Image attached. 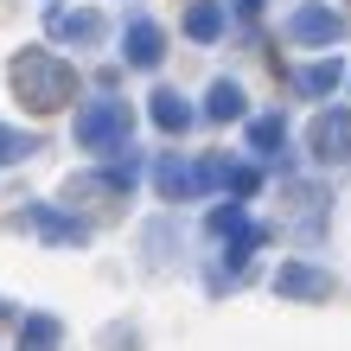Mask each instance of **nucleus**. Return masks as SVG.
<instances>
[{
	"label": "nucleus",
	"mask_w": 351,
	"mask_h": 351,
	"mask_svg": "<svg viewBox=\"0 0 351 351\" xmlns=\"http://www.w3.org/2000/svg\"><path fill=\"white\" fill-rule=\"evenodd\" d=\"M7 77H13L19 102H26L32 115H51V109H64V102L77 96V71H71L58 51H45V45H26V51H13Z\"/></svg>",
	"instance_id": "nucleus-1"
},
{
	"label": "nucleus",
	"mask_w": 351,
	"mask_h": 351,
	"mask_svg": "<svg viewBox=\"0 0 351 351\" xmlns=\"http://www.w3.org/2000/svg\"><path fill=\"white\" fill-rule=\"evenodd\" d=\"M77 147L84 154H128V134H134V109L121 96H96L90 109H77Z\"/></svg>",
	"instance_id": "nucleus-2"
},
{
	"label": "nucleus",
	"mask_w": 351,
	"mask_h": 351,
	"mask_svg": "<svg viewBox=\"0 0 351 351\" xmlns=\"http://www.w3.org/2000/svg\"><path fill=\"white\" fill-rule=\"evenodd\" d=\"M287 38H294V45H339V38H345V13L306 0V7L287 13Z\"/></svg>",
	"instance_id": "nucleus-3"
},
{
	"label": "nucleus",
	"mask_w": 351,
	"mask_h": 351,
	"mask_svg": "<svg viewBox=\"0 0 351 351\" xmlns=\"http://www.w3.org/2000/svg\"><path fill=\"white\" fill-rule=\"evenodd\" d=\"M306 147H313V160H326V167L351 160V109H326V115H313Z\"/></svg>",
	"instance_id": "nucleus-4"
},
{
	"label": "nucleus",
	"mask_w": 351,
	"mask_h": 351,
	"mask_svg": "<svg viewBox=\"0 0 351 351\" xmlns=\"http://www.w3.org/2000/svg\"><path fill=\"white\" fill-rule=\"evenodd\" d=\"M121 58H128L134 71H160V58H167V32L154 26V19H128V26H121Z\"/></svg>",
	"instance_id": "nucleus-5"
},
{
	"label": "nucleus",
	"mask_w": 351,
	"mask_h": 351,
	"mask_svg": "<svg viewBox=\"0 0 351 351\" xmlns=\"http://www.w3.org/2000/svg\"><path fill=\"white\" fill-rule=\"evenodd\" d=\"M275 294L281 300H332V275L313 262H281L275 268Z\"/></svg>",
	"instance_id": "nucleus-6"
},
{
	"label": "nucleus",
	"mask_w": 351,
	"mask_h": 351,
	"mask_svg": "<svg viewBox=\"0 0 351 351\" xmlns=\"http://www.w3.org/2000/svg\"><path fill=\"white\" fill-rule=\"evenodd\" d=\"M26 223H32L38 237H51V243H71V250H84V243H90V223L51 211V204H26V211H19V230H26Z\"/></svg>",
	"instance_id": "nucleus-7"
},
{
	"label": "nucleus",
	"mask_w": 351,
	"mask_h": 351,
	"mask_svg": "<svg viewBox=\"0 0 351 351\" xmlns=\"http://www.w3.org/2000/svg\"><path fill=\"white\" fill-rule=\"evenodd\" d=\"M198 179H204V185H217V192H230V198H250L256 185H262L256 167H243V160H223V154L198 160Z\"/></svg>",
	"instance_id": "nucleus-8"
},
{
	"label": "nucleus",
	"mask_w": 351,
	"mask_h": 351,
	"mask_svg": "<svg viewBox=\"0 0 351 351\" xmlns=\"http://www.w3.org/2000/svg\"><path fill=\"white\" fill-rule=\"evenodd\" d=\"M154 185H160V198H167V204H179V198H198V192H204L198 167H192V160H179V154H160Z\"/></svg>",
	"instance_id": "nucleus-9"
},
{
	"label": "nucleus",
	"mask_w": 351,
	"mask_h": 351,
	"mask_svg": "<svg viewBox=\"0 0 351 351\" xmlns=\"http://www.w3.org/2000/svg\"><path fill=\"white\" fill-rule=\"evenodd\" d=\"M287 198H294L287 230H294V237H319L326 230V192H319V185H287Z\"/></svg>",
	"instance_id": "nucleus-10"
},
{
	"label": "nucleus",
	"mask_w": 351,
	"mask_h": 351,
	"mask_svg": "<svg viewBox=\"0 0 351 351\" xmlns=\"http://www.w3.org/2000/svg\"><path fill=\"white\" fill-rule=\"evenodd\" d=\"M51 32L71 38V45H96V38H102V13H90V7H58L51 13Z\"/></svg>",
	"instance_id": "nucleus-11"
},
{
	"label": "nucleus",
	"mask_w": 351,
	"mask_h": 351,
	"mask_svg": "<svg viewBox=\"0 0 351 351\" xmlns=\"http://www.w3.org/2000/svg\"><path fill=\"white\" fill-rule=\"evenodd\" d=\"M154 128H167V134H185V128H192V121H198V109H192V102H185L179 90H154Z\"/></svg>",
	"instance_id": "nucleus-12"
},
{
	"label": "nucleus",
	"mask_w": 351,
	"mask_h": 351,
	"mask_svg": "<svg viewBox=\"0 0 351 351\" xmlns=\"http://www.w3.org/2000/svg\"><path fill=\"white\" fill-rule=\"evenodd\" d=\"M250 154L256 160H287V121L281 115H256L250 121Z\"/></svg>",
	"instance_id": "nucleus-13"
},
{
	"label": "nucleus",
	"mask_w": 351,
	"mask_h": 351,
	"mask_svg": "<svg viewBox=\"0 0 351 351\" xmlns=\"http://www.w3.org/2000/svg\"><path fill=\"white\" fill-rule=\"evenodd\" d=\"M345 84V64H339V58H319V64H300L294 71V90L300 96H332Z\"/></svg>",
	"instance_id": "nucleus-14"
},
{
	"label": "nucleus",
	"mask_w": 351,
	"mask_h": 351,
	"mask_svg": "<svg viewBox=\"0 0 351 351\" xmlns=\"http://www.w3.org/2000/svg\"><path fill=\"white\" fill-rule=\"evenodd\" d=\"M223 19H230V13H223L217 0H198V7L185 13V38H198V45H211V38L223 32Z\"/></svg>",
	"instance_id": "nucleus-15"
},
{
	"label": "nucleus",
	"mask_w": 351,
	"mask_h": 351,
	"mask_svg": "<svg viewBox=\"0 0 351 351\" xmlns=\"http://www.w3.org/2000/svg\"><path fill=\"white\" fill-rule=\"evenodd\" d=\"M204 121H243V90L223 77V84H211V102H204Z\"/></svg>",
	"instance_id": "nucleus-16"
},
{
	"label": "nucleus",
	"mask_w": 351,
	"mask_h": 351,
	"mask_svg": "<svg viewBox=\"0 0 351 351\" xmlns=\"http://www.w3.org/2000/svg\"><path fill=\"white\" fill-rule=\"evenodd\" d=\"M32 154H38V134L7 128V121H0V167H19V160H32Z\"/></svg>",
	"instance_id": "nucleus-17"
},
{
	"label": "nucleus",
	"mask_w": 351,
	"mask_h": 351,
	"mask_svg": "<svg viewBox=\"0 0 351 351\" xmlns=\"http://www.w3.org/2000/svg\"><path fill=\"white\" fill-rule=\"evenodd\" d=\"M19 339H26V345H58V319H51V313H32Z\"/></svg>",
	"instance_id": "nucleus-18"
},
{
	"label": "nucleus",
	"mask_w": 351,
	"mask_h": 351,
	"mask_svg": "<svg viewBox=\"0 0 351 351\" xmlns=\"http://www.w3.org/2000/svg\"><path fill=\"white\" fill-rule=\"evenodd\" d=\"M237 13H243V19H256V13H262V0H237Z\"/></svg>",
	"instance_id": "nucleus-19"
},
{
	"label": "nucleus",
	"mask_w": 351,
	"mask_h": 351,
	"mask_svg": "<svg viewBox=\"0 0 351 351\" xmlns=\"http://www.w3.org/2000/svg\"><path fill=\"white\" fill-rule=\"evenodd\" d=\"M19 351H51V345H26V339H19Z\"/></svg>",
	"instance_id": "nucleus-20"
},
{
	"label": "nucleus",
	"mask_w": 351,
	"mask_h": 351,
	"mask_svg": "<svg viewBox=\"0 0 351 351\" xmlns=\"http://www.w3.org/2000/svg\"><path fill=\"white\" fill-rule=\"evenodd\" d=\"M0 319H7V300H0Z\"/></svg>",
	"instance_id": "nucleus-21"
},
{
	"label": "nucleus",
	"mask_w": 351,
	"mask_h": 351,
	"mask_svg": "<svg viewBox=\"0 0 351 351\" xmlns=\"http://www.w3.org/2000/svg\"><path fill=\"white\" fill-rule=\"evenodd\" d=\"M345 26H351V19H345Z\"/></svg>",
	"instance_id": "nucleus-22"
}]
</instances>
